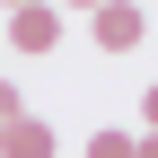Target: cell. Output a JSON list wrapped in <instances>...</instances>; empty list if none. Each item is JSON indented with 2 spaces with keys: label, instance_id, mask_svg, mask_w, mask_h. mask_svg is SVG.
Wrapping results in <instances>:
<instances>
[{
  "label": "cell",
  "instance_id": "6da1fadb",
  "mask_svg": "<svg viewBox=\"0 0 158 158\" xmlns=\"http://www.w3.org/2000/svg\"><path fill=\"white\" fill-rule=\"evenodd\" d=\"M88 35H97L106 53H132V44L149 35V18H141V0H106V9H88Z\"/></svg>",
  "mask_w": 158,
  "mask_h": 158
},
{
  "label": "cell",
  "instance_id": "7a4b0ae2",
  "mask_svg": "<svg viewBox=\"0 0 158 158\" xmlns=\"http://www.w3.org/2000/svg\"><path fill=\"white\" fill-rule=\"evenodd\" d=\"M9 44H18V53H53V44H62V9H53V0L9 9Z\"/></svg>",
  "mask_w": 158,
  "mask_h": 158
},
{
  "label": "cell",
  "instance_id": "3957f363",
  "mask_svg": "<svg viewBox=\"0 0 158 158\" xmlns=\"http://www.w3.org/2000/svg\"><path fill=\"white\" fill-rule=\"evenodd\" d=\"M53 149H62V132L35 123V114H18V123L0 132V158H53Z\"/></svg>",
  "mask_w": 158,
  "mask_h": 158
},
{
  "label": "cell",
  "instance_id": "277c9868",
  "mask_svg": "<svg viewBox=\"0 0 158 158\" xmlns=\"http://www.w3.org/2000/svg\"><path fill=\"white\" fill-rule=\"evenodd\" d=\"M79 158H132V132H88V149Z\"/></svg>",
  "mask_w": 158,
  "mask_h": 158
},
{
  "label": "cell",
  "instance_id": "5b68a950",
  "mask_svg": "<svg viewBox=\"0 0 158 158\" xmlns=\"http://www.w3.org/2000/svg\"><path fill=\"white\" fill-rule=\"evenodd\" d=\"M18 114H27V106H18V88H9V79H0V132H9Z\"/></svg>",
  "mask_w": 158,
  "mask_h": 158
},
{
  "label": "cell",
  "instance_id": "8992f818",
  "mask_svg": "<svg viewBox=\"0 0 158 158\" xmlns=\"http://www.w3.org/2000/svg\"><path fill=\"white\" fill-rule=\"evenodd\" d=\"M141 123H149V132H158V79H149V97H141Z\"/></svg>",
  "mask_w": 158,
  "mask_h": 158
},
{
  "label": "cell",
  "instance_id": "52a82bcc",
  "mask_svg": "<svg viewBox=\"0 0 158 158\" xmlns=\"http://www.w3.org/2000/svg\"><path fill=\"white\" fill-rule=\"evenodd\" d=\"M132 158H158V132H141V141H132Z\"/></svg>",
  "mask_w": 158,
  "mask_h": 158
},
{
  "label": "cell",
  "instance_id": "ba28073f",
  "mask_svg": "<svg viewBox=\"0 0 158 158\" xmlns=\"http://www.w3.org/2000/svg\"><path fill=\"white\" fill-rule=\"evenodd\" d=\"M62 9H106V0H62Z\"/></svg>",
  "mask_w": 158,
  "mask_h": 158
},
{
  "label": "cell",
  "instance_id": "9c48e42d",
  "mask_svg": "<svg viewBox=\"0 0 158 158\" xmlns=\"http://www.w3.org/2000/svg\"><path fill=\"white\" fill-rule=\"evenodd\" d=\"M0 9H27V0H0Z\"/></svg>",
  "mask_w": 158,
  "mask_h": 158
}]
</instances>
